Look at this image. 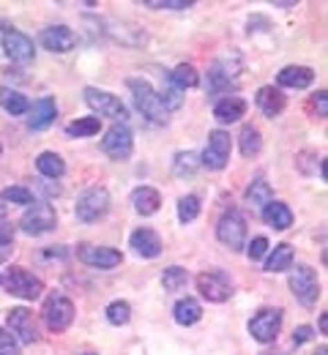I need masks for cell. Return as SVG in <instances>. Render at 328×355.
I'll return each mask as SVG.
<instances>
[{
	"mask_svg": "<svg viewBox=\"0 0 328 355\" xmlns=\"http://www.w3.org/2000/svg\"><path fill=\"white\" fill-rule=\"evenodd\" d=\"M126 85H129V90H132L135 107L140 110L148 121H153V123H167V107L162 104L159 93L150 88L145 80H129Z\"/></svg>",
	"mask_w": 328,
	"mask_h": 355,
	"instance_id": "1",
	"label": "cell"
},
{
	"mask_svg": "<svg viewBox=\"0 0 328 355\" xmlns=\"http://www.w3.org/2000/svg\"><path fill=\"white\" fill-rule=\"evenodd\" d=\"M197 290H200V295H202L205 301H211V304H225V301H230V295H233V279H230L225 270L211 268V270H202V273L197 276Z\"/></svg>",
	"mask_w": 328,
	"mask_h": 355,
	"instance_id": "2",
	"label": "cell"
},
{
	"mask_svg": "<svg viewBox=\"0 0 328 355\" xmlns=\"http://www.w3.org/2000/svg\"><path fill=\"white\" fill-rule=\"evenodd\" d=\"M3 284H6V290H8L11 295H17V298H22V301H36V298L44 293L42 279L33 276L31 270H25V268H19V266H14L8 273H6Z\"/></svg>",
	"mask_w": 328,
	"mask_h": 355,
	"instance_id": "3",
	"label": "cell"
},
{
	"mask_svg": "<svg viewBox=\"0 0 328 355\" xmlns=\"http://www.w3.org/2000/svg\"><path fill=\"white\" fill-rule=\"evenodd\" d=\"M42 317H44L49 331L60 334V331H66V328L71 325V320H74V304H71L63 293H49L47 301H44V309H42Z\"/></svg>",
	"mask_w": 328,
	"mask_h": 355,
	"instance_id": "4",
	"label": "cell"
},
{
	"mask_svg": "<svg viewBox=\"0 0 328 355\" xmlns=\"http://www.w3.org/2000/svg\"><path fill=\"white\" fill-rule=\"evenodd\" d=\"M85 101H88V107L96 110L101 118H112L115 123H126V118H129L126 104L115 93H107V90H98V88H85Z\"/></svg>",
	"mask_w": 328,
	"mask_h": 355,
	"instance_id": "5",
	"label": "cell"
},
{
	"mask_svg": "<svg viewBox=\"0 0 328 355\" xmlns=\"http://www.w3.org/2000/svg\"><path fill=\"white\" fill-rule=\"evenodd\" d=\"M290 290L293 295L298 298V304L304 306H315L318 298H320V282H318V273L309 266H298L290 273Z\"/></svg>",
	"mask_w": 328,
	"mask_h": 355,
	"instance_id": "6",
	"label": "cell"
},
{
	"mask_svg": "<svg viewBox=\"0 0 328 355\" xmlns=\"http://www.w3.org/2000/svg\"><path fill=\"white\" fill-rule=\"evenodd\" d=\"M216 238L230 249V252H238V249H243V243H246V219H243V214L238 211V208H230L219 224H216Z\"/></svg>",
	"mask_w": 328,
	"mask_h": 355,
	"instance_id": "7",
	"label": "cell"
},
{
	"mask_svg": "<svg viewBox=\"0 0 328 355\" xmlns=\"http://www.w3.org/2000/svg\"><path fill=\"white\" fill-rule=\"evenodd\" d=\"M230 150H233V139L230 134L222 132V129H214L208 134V145L202 150V167L208 170H225L227 162H230Z\"/></svg>",
	"mask_w": 328,
	"mask_h": 355,
	"instance_id": "8",
	"label": "cell"
},
{
	"mask_svg": "<svg viewBox=\"0 0 328 355\" xmlns=\"http://www.w3.org/2000/svg\"><path fill=\"white\" fill-rule=\"evenodd\" d=\"M101 150H104L110 159H115V162L129 159L132 150H135L132 129H129L126 123H115V126H110L107 134H104V139H101Z\"/></svg>",
	"mask_w": 328,
	"mask_h": 355,
	"instance_id": "9",
	"label": "cell"
},
{
	"mask_svg": "<svg viewBox=\"0 0 328 355\" xmlns=\"http://www.w3.org/2000/svg\"><path fill=\"white\" fill-rule=\"evenodd\" d=\"M107 211H110V194H107V189H88V191L77 200V208H74L77 219L85 224L98 222Z\"/></svg>",
	"mask_w": 328,
	"mask_h": 355,
	"instance_id": "10",
	"label": "cell"
},
{
	"mask_svg": "<svg viewBox=\"0 0 328 355\" xmlns=\"http://www.w3.org/2000/svg\"><path fill=\"white\" fill-rule=\"evenodd\" d=\"M238 74H241V58H238V55L216 60V63L208 69V90H211V93L227 90L230 85H235Z\"/></svg>",
	"mask_w": 328,
	"mask_h": 355,
	"instance_id": "11",
	"label": "cell"
},
{
	"mask_svg": "<svg viewBox=\"0 0 328 355\" xmlns=\"http://www.w3.org/2000/svg\"><path fill=\"white\" fill-rule=\"evenodd\" d=\"M282 328V309H260L252 320H249V334L252 339L268 345L279 336Z\"/></svg>",
	"mask_w": 328,
	"mask_h": 355,
	"instance_id": "12",
	"label": "cell"
},
{
	"mask_svg": "<svg viewBox=\"0 0 328 355\" xmlns=\"http://www.w3.org/2000/svg\"><path fill=\"white\" fill-rule=\"evenodd\" d=\"M8 334L19 342V345H33V342H39V328H36V320H33V314L25 309V306H19V309H11L8 311Z\"/></svg>",
	"mask_w": 328,
	"mask_h": 355,
	"instance_id": "13",
	"label": "cell"
},
{
	"mask_svg": "<svg viewBox=\"0 0 328 355\" xmlns=\"http://www.w3.org/2000/svg\"><path fill=\"white\" fill-rule=\"evenodd\" d=\"M55 224H58V216H55V211H52V205H31L25 214H22V222L19 227L28 232V235H44L49 230H55Z\"/></svg>",
	"mask_w": 328,
	"mask_h": 355,
	"instance_id": "14",
	"label": "cell"
},
{
	"mask_svg": "<svg viewBox=\"0 0 328 355\" xmlns=\"http://www.w3.org/2000/svg\"><path fill=\"white\" fill-rule=\"evenodd\" d=\"M3 52H6L11 60H17V63H28V60H33L36 46H33V39H31V36H25L22 31L8 28V31H3Z\"/></svg>",
	"mask_w": 328,
	"mask_h": 355,
	"instance_id": "15",
	"label": "cell"
},
{
	"mask_svg": "<svg viewBox=\"0 0 328 355\" xmlns=\"http://www.w3.org/2000/svg\"><path fill=\"white\" fill-rule=\"evenodd\" d=\"M80 260L91 268H115L123 263L121 252L118 249H110V246H80Z\"/></svg>",
	"mask_w": 328,
	"mask_h": 355,
	"instance_id": "16",
	"label": "cell"
},
{
	"mask_svg": "<svg viewBox=\"0 0 328 355\" xmlns=\"http://www.w3.org/2000/svg\"><path fill=\"white\" fill-rule=\"evenodd\" d=\"M42 44L49 52H71L77 44V36L69 25H49L47 31L42 33Z\"/></svg>",
	"mask_w": 328,
	"mask_h": 355,
	"instance_id": "17",
	"label": "cell"
},
{
	"mask_svg": "<svg viewBox=\"0 0 328 355\" xmlns=\"http://www.w3.org/2000/svg\"><path fill=\"white\" fill-rule=\"evenodd\" d=\"M28 126L33 129V132H42V129H47L49 123L55 121V115H58V104H55V98L52 96H42L39 101H33V107L28 110Z\"/></svg>",
	"mask_w": 328,
	"mask_h": 355,
	"instance_id": "18",
	"label": "cell"
},
{
	"mask_svg": "<svg viewBox=\"0 0 328 355\" xmlns=\"http://www.w3.org/2000/svg\"><path fill=\"white\" fill-rule=\"evenodd\" d=\"M129 243H132V249H135L140 257H145V260H153V257L162 254V238H159L150 227H140L137 232H132Z\"/></svg>",
	"mask_w": 328,
	"mask_h": 355,
	"instance_id": "19",
	"label": "cell"
},
{
	"mask_svg": "<svg viewBox=\"0 0 328 355\" xmlns=\"http://www.w3.org/2000/svg\"><path fill=\"white\" fill-rule=\"evenodd\" d=\"M254 101H257V107H260V112H263L266 118L282 115V112H284V104H287L284 93H282L279 88H274V85H263V88L257 90Z\"/></svg>",
	"mask_w": 328,
	"mask_h": 355,
	"instance_id": "20",
	"label": "cell"
},
{
	"mask_svg": "<svg viewBox=\"0 0 328 355\" xmlns=\"http://www.w3.org/2000/svg\"><path fill=\"white\" fill-rule=\"evenodd\" d=\"M277 83H279L282 88L304 90L315 83V71L309 66H284L279 74H277Z\"/></svg>",
	"mask_w": 328,
	"mask_h": 355,
	"instance_id": "21",
	"label": "cell"
},
{
	"mask_svg": "<svg viewBox=\"0 0 328 355\" xmlns=\"http://www.w3.org/2000/svg\"><path fill=\"white\" fill-rule=\"evenodd\" d=\"M243 115H246V101L241 96H227V98L216 101V107H214V118L219 123H235Z\"/></svg>",
	"mask_w": 328,
	"mask_h": 355,
	"instance_id": "22",
	"label": "cell"
},
{
	"mask_svg": "<svg viewBox=\"0 0 328 355\" xmlns=\"http://www.w3.org/2000/svg\"><path fill=\"white\" fill-rule=\"evenodd\" d=\"M132 205H135V211H137L140 216H153V214L162 208V197H159L156 189L140 186V189L132 191Z\"/></svg>",
	"mask_w": 328,
	"mask_h": 355,
	"instance_id": "23",
	"label": "cell"
},
{
	"mask_svg": "<svg viewBox=\"0 0 328 355\" xmlns=\"http://www.w3.org/2000/svg\"><path fill=\"white\" fill-rule=\"evenodd\" d=\"M263 219L268 227H274V230H287L290 224H293V211L284 205V202H268V205H263Z\"/></svg>",
	"mask_w": 328,
	"mask_h": 355,
	"instance_id": "24",
	"label": "cell"
},
{
	"mask_svg": "<svg viewBox=\"0 0 328 355\" xmlns=\"http://www.w3.org/2000/svg\"><path fill=\"white\" fill-rule=\"evenodd\" d=\"M36 170L44 178H49V180H55V178H60L66 173V162H63L58 153L44 150V153H39V159H36Z\"/></svg>",
	"mask_w": 328,
	"mask_h": 355,
	"instance_id": "25",
	"label": "cell"
},
{
	"mask_svg": "<svg viewBox=\"0 0 328 355\" xmlns=\"http://www.w3.org/2000/svg\"><path fill=\"white\" fill-rule=\"evenodd\" d=\"M0 107H3L8 115H25V112L31 110V101H28L19 90L0 88Z\"/></svg>",
	"mask_w": 328,
	"mask_h": 355,
	"instance_id": "26",
	"label": "cell"
},
{
	"mask_svg": "<svg viewBox=\"0 0 328 355\" xmlns=\"http://www.w3.org/2000/svg\"><path fill=\"white\" fill-rule=\"evenodd\" d=\"M175 322L178 325H194V322H200V317H202V306L194 301V298H181L178 304H175Z\"/></svg>",
	"mask_w": 328,
	"mask_h": 355,
	"instance_id": "27",
	"label": "cell"
},
{
	"mask_svg": "<svg viewBox=\"0 0 328 355\" xmlns=\"http://www.w3.org/2000/svg\"><path fill=\"white\" fill-rule=\"evenodd\" d=\"M290 268H293V246L290 243H279L271 252V257L266 263V270L268 273H282V270H290Z\"/></svg>",
	"mask_w": 328,
	"mask_h": 355,
	"instance_id": "28",
	"label": "cell"
},
{
	"mask_svg": "<svg viewBox=\"0 0 328 355\" xmlns=\"http://www.w3.org/2000/svg\"><path fill=\"white\" fill-rule=\"evenodd\" d=\"M162 284H164V290H167V293H181V290H187L189 270L187 268H181V266L164 268V273H162Z\"/></svg>",
	"mask_w": 328,
	"mask_h": 355,
	"instance_id": "29",
	"label": "cell"
},
{
	"mask_svg": "<svg viewBox=\"0 0 328 355\" xmlns=\"http://www.w3.org/2000/svg\"><path fill=\"white\" fill-rule=\"evenodd\" d=\"M238 139H241V153H243L246 159L257 156V153H260V148H263V139H260L257 126H243L241 134H238Z\"/></svg>",
	"mask_w": 328,
	"mask_h": 355,
	"instance_id": "30",
	"label": "cell"
},
{
	"mask_svg": "<svg viewBox=\"0 0 328 355\" xmlns=\"http://www.w3.org/2000/svg\"><path fill=\"white\" fill-rule=\"evenodd\" d=\"M98 129H101V118L88 115V118H77L74 123H69L66 134L69 137H94V134H98Z\"/></svg>",
	"mask_w": 328,
	"mask_h": 355,
	"instance_id": "31",
	"label": "cell"
},
{
	"mask_svg": "<svg viewBox=\"0 0 328 355\" xmlns=\"http://www.w3.org/2000/svg\"><path fill=\"white\" fill-rule=\"evenodd\" d=\"M170 83L175 85V88H194L197 83H200V77H197V71H194V66H189V63H181V66H175L173 71H170Z\"/></svg>",
	"mask_w": 328,
	"mask_h": 355,
	"instance_id": "32",
	"label": "cell"
},
{
	"mask_svg": "<svg viewBox=\"0 0 328 355\" xmlns=\"http://www.w3.org/2000/svg\"><path fill=\"white\" fill-rule=\"evenodd\" d=\"M197 167H200L197 153H191V150H181V153H175L173 173H175L178 178H191L194 173H197Z\"/></svg>",
	"mask_w": 328,
	"mask_h": 355,
	"instance_id": "33",
	"label": "cell"
},
{
	"mask_svg": "<svg viewBox=\"0 0 328 355\" xmlns=\"http://www.w3.org/2000/svg\"><path fill=\"white\" fill-rule=\"evenodd\" d=\"M246 200H249L252 205H260V208H263V205H268V202L274 200V191H271V186H268L263 178H257V180L246 189Z\"/></svg>",
	"mask_w": 328,
	"mask_h": 355,
	"instance_id": "34",
	"label": "cell"
},
{
	"mask_svg": "<svg viewBox=\"0 0 328 355\" xmlns=\"http://www.w3.org/2000/svg\"><path fill=\"white\" fill-rule=\"evenodd\" d=\"M197 216H200V197H197V194L181 197V200H178V219L187 224V222H194Z\"/></svg>",
	"mask_w": 328,
	"mask_h": 355,
	"instance_id": "35",
	"label": "cell"
},
{
	"mask_svg": "<svg viewBox=\"0 0 328 355\" xmlns=\"http://www.w3.org/2000/svg\"><path fill=\"white\" fill-rule=\"evenodd\" d=\"M104 314H107L110 325H126V322L132 320V306H129L126 301H112Z\"/></svg>",
	"mask_w": 328,
	"mask_h": 355,
	"instance_id": "36",
	"label": "cell"
},
{
	"mask_svg": "<svg viewBox=\"0 0 328 355\" xmlns=\"http://www.w3.org/2000/svg\"><path fill=\"white\" fill-rule=\"evenodd\" d=\"M159 98H162V104L167 107V112H170V110H178V107L184 104L181 88H175V85L170 83V74H167V80H164V85H162V93H159Z\"/></svg>",
	"mask_w": 328,
	"mask_h": 355,
	"instance_id": "37",
	"label": "cell"
},
{
	"mask_svg": "<svg viewBox=\"0 0 328 355\" xmlns=\"http://www.w3.org/2000/svg\"><path fill=\"white\" fill-rule=\"evenodd\" d=\"M3 200L11 202V205H31L33 202V191L25 189V186H8V189H3Z\"/></svg>",
	"mask_w": 328,
	"mask_h": 355,
	"instance_id": "38",
	"label": "cell"
},
{
	"mask_svg": "<svg viewBox=\"0 0 328 355\" xmlns=\"http://www.w3.org/2000/svg\"><path fill=\"white\" fill-rule=\"evenodd\" d=\"M268 241L263 238V235H257V238H252V243L246 246V254H249V260H263L266 254H268Z\"/></svg>",
	"mask_w": 328,
	"mask_h": 355,
	"instance_id": "39",
	"label": "cell"
},
{
	"mask_svg": "<svg viewBox=\"0 0 328 355\" xmlns=\"http://www.w3.org/2000/svg\"><path fill=\"white\" fill-rule=\"evenodd\" d=\"M11 243H14V227L0 224V260H6L11 254Z\"/></svg>",
	"mask_w": 328,
	"mask_h": 355,
	"instance_id": "40",
	"label": "cell"
},
{
	"mask_svg": "<svg viewBox=\"0 0 328 355\" xmlns=\"http://www.w3.org/2000/svg\"><path fill=\"white\" fill-rule=\"evenodd\" d=\"M0 355H19V342L6 328H0Z\"/></svg>",
	"mask_w": 328,
	"mask_h": 355,
	"instance_id": "41",
	"label": "cell"
},
{
	"mask_svg": "<svg viewBox=\"0 0 328 355\" xmlns=\"http://www.w3.org/2000/svg\"><path fill=\"white\" fill-rule=\"evenodd\" d=\"M148 8H189V0H145Z\"/></svg>",
	"mask_w": 328,
	"mask_h": 355,
	"instance_id": "42",
	"label": "cell"
},
{
	"mask_svg": "<svg viewBox=\"0 0 328 355\" xmlns=\"http://www.w3.org/2000/svg\"><path fill=\"white\" fill-rule=\"evenodd\" d=\"M312 334H315V331H312L309 325H298V328L293 331V345L298 347V345H304V342H309V339H312Z\"/></svg>",
	"mask_w": 328,
	"mask_h": 355,
	"instance_id": "43",
	"label": "cell"
},
{
	"mask_svg": "<svg viewBox=\"0 0 328 355\" xmlns=\"http://www.w3.org/2000/svg\"><path fill=\"white\" fill-rule=\"evenodd\" d=\"M315 107H318V110H320V118H326V115H328L326 90H320V93H315Z\"/></svg>",
	"mask_w": 328,
	"mask_h": 355,
	"instance_id": "44",
	"label": "cell"
},
{
	"mask_svg": "<svg viewBox=\"0 0 328 355\" xmlns=\"http://www.w3.org/2000/svg\"><path fill=\"white\" fill-rule=\"evenodd\" d=\"M320 331H323V334L328 331V317H326V314H320Z\"/></svg>",
	"mask_w": 328,
	"mask_h": 355,
	"instance_id": "45",
	"label": "cell"
},
{
	"mask_svg": "<svg viewBox=\"0 0 328 355\" xmlns=\"http://www.w3.org/2000/svg\"><path fill=\"white\" fill-rule=\"evenodd\" d=\"M315 355H328V347H326V345H320V347H318V353H315Z\"/></svg>",
	"mask_w": 328,
	"mask_h": 355,
	"instance_id": "46",
	"label": "cell"
},
{
	"mask_svg": "<svg viewBox=\"0 0 328 355\" xmlns=\"http://www.w3.org/2000/svg\"><path fill=\"white\" fill-rule=\"evenodd\" d=\"M3 216H6V205L0 202V222H3Z\"/></svg>",
	"mask_w": 328,
	"mask_h": 355,
	"instance_id": "47",
	"label": "cell"
},
{
	"mask_svg": "<svg viewBox=\"0 0 328 355\" xmlns=\"http://www.w3.org/2000/svg\"><path fill=\"white\" fill-rule=\"evenodd\" d=\"M260 355H282V353H277V350H266V353H260Z\"/></svg>",
	"mask_w": 328,
	"mask_h": 355,
	"instance_id": "48",
	"label": "cell"
},
{
	"mask_svg": "<svg viewBox=\"0 0 328 355\" xmlns=\"http://www.w3.org/2000/svg\"><path fill=\"white\" fill-rule=\"evenodd\" d=\"M0 31H3V19H0Z\"/></svg>",
	"mask_w": 328,
	"mask_h": 355,
	"instance_id": "49",
	"label": "cell"
},
{
	"mask_svg": "<svg viewBox=\"0 0 328 355\" xmlns=\"http://www.w3.org/2000/svg\"><path fill=\"white\" fill-rule=\"evenodd\" d=\"M0 153H3V145H0Z\"/></svg>",
	"mask_w": 328,
	"mask_h": 355,
	"instance_id": "50",
	"label": "cell"
},
{
	"mask_svg": "<svg viewBox=\"0 0 328 355\" xmlns=\"http://www.w3.org/2000/svg\"><path fill=\"white\" fill-rule=\"evenodd\" d=\"M0 284H3V279H0Z\"/></svg>",
	"mask_w": 328,
	"mask_h": 355,
	"instance_id": "51",
	"label": "cell"
}]
</instances>
